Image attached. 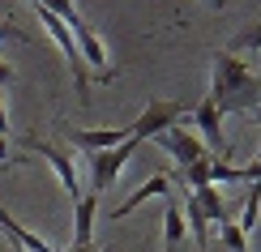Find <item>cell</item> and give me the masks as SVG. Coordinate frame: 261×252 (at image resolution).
Returning <instances> with one entry per match:
<instances>
[{
	"instance_id": "obj_5",
	"label": "cell",
	"mask_w": 261,
	"mask_h": 252,
	"mask_svg": "<svg viewBox=\"0 0 261 252\" xmlns=\"http://www.w3.org/2000/svg\"><path fill=\"white\" fill-rule=\"evenodd\" d=\"M180 116H184L180 103H163V98H154V103H146V111L128 124V133H133L137 141H150V137H159L163 128H171Z\"/></svg>"
},
{
	"instance_id": "obj_25",
	"label": "cell",
	"mask_w": 261,
	"mask_h": 252,
	"mask_svg": "<svg viewBox=\"0 0 261 252\" xmlns=\"http://www.w3.org/2000/svg\"><path fill=\"white\" fill-rule=\"evenodd\" d=\"M13 252H26V248H17V244H13Z\"/></svg>"
},
{
	"instance_id": "obj_6",
	"label": "cell",
	"mask_w": 261,
	"mask_h": 252,
	"mask_svg": "<svg viewBox=\"0 0 261 252\" xmlns=\"http://www.w3.org/2000/svg\"><path fill=\"white\" fill-rule=\"evenodd\" d=\"M193 120H197L201 128V146L210 150L214 158H227V137H223V111L210 103V98H201L197 107H193Z\"/></svg>"
},
{
	"instance_id": "obj_17",
	"label": "cell",
	"mask_w": 261,
	"mask_h": 252,
	"mask_svg": "<svg viewBox=\"0 0 261 252\" xmlns=\"http://www.w3.org/2000/svg\"><path fill=\"white\" fill-rule=\"evenodd\" d=\"M0 39H17V43H26V35H21L17 26H9V21H0Z\"/></svg>"
},
{
	"instance_id": "obj_1",
	"label": "cell",
	"mask_w": 261,
	"mask_h": 252,
	"mask_svg": "<svg viewBox=\"0 0 261 252\" xmlns=\"http://www.w3.org/2000/svg\"><path fill=\"white\" fill-rule=\"evenodd\" d=\"M210 98L214 107L227 116V111H253L261 103V77L248 73V64L231 51H219L214 56V73H210Z\"/></svg>"
},
{
	"instance_id": "obj_10",
	"label": "cell",
	"mask_w": 261,
	"mask_h": 252,
	"mask_svg": "<svg viewBox=\"0 0 261 252\" xmlns=\"http://www.w3.org/2000/svg\"><path fill=\"white\" fill-rule=\"evenodd\" d=\"M184 210L176 201H167V210H163V252H180V244H184Z\"/></svg>"
},
{
	"instance_id": "obj_7",
	"label": "cell",
	"mask_w": 261,
	"mask_h": 252,
	"mask_svg": "<svg viewBox=\"0 0 261 252\" xmlns=\"http://www.w3.org/2000/svg\"><path fill=\"white\" fill-rule=\"evenodd\" d=\"M69 141L86 154H99V150H116L120 141H128V124L124 128H73Z\"/></svg>"
},
{
	"instance_id": "obj_20",
	"label": "cell",
	"mask_w": 261,
	"mask_h": 252,
	"mask_svg": "<svg viewBox=\"0 0 261 252\" xmlns=\"http://www.w3.org/2000/svg\"><path fill=\"white\" fill-rule=\"evenodd\" d=\"M9 81H13V69H9V64L0 60V86H9Z\"/></svg>"
},
{
	"instance_id": "obj_9",
	"label": "cell",
	"mask_w": 261,
	"mask_h": 252,
	"mask_svg": "<svg viewBox=\"0 0 261 252\" xmlns=\"http://www.w3.org/2000/svg\"><path fill=\"white\" fill-rule=\"evenodd\" d=\"M176 180H180V175H150V180L141 184V188H137L133 197H128L124 205H116V210H112V222H120V218H128V214L137 210V205H146L150 197H167V192H171V184H176Z\"/></svg>"
},
{
	"instance_id": "obj_2",
	"label": "cell",
	"mask_w": 261,
	"mask_h": 252,
	"mask_svg": "<svg viewBox=\"0 0 261 252\" xmlns=\"http://www.w3.org/2000/svg\"><path fill=\"white\" fill-rule=\"evenodd\" d=\"M137 150H141V141L128 133V141H120L116 150H99V154H90V192H99V197H103V192L116 184V175L124 171V162L133 158Z\"/></svg>"
},
{
	"instance_id": "obj_24",
	"label": "cell",
	"mask_w": 261,
	"mask_h": 252,
	"mask_svg": "<svg viewBox=\"0 0 261 252\" xmlns=\"http://www.w3.org/2000/svg\"><path fill=\"white\" fill-rule=\"evenodd\" d=\"M253 124H261V111H257V120H253Z\"/></svg>"
},
{
	"instance_id": "obj_4",
	"label": "cell",
	"mask_w": 261,
	"mask_h": 252,
	"mask_svg": "<svg viewBox=\"0 0 261 252\" xmlns=\"http://www.w3.org/2000/svg\"><path fill=\"white\" fill-rule=\"evenodd\" d=\"M154 141H159L163 150H167L171 158H176V167H180V171H184V167H193V162H201L205 154H210V150L201 146V137H193L189 128H180V124L163 128V133H159ZM210 158H214V154H210Z\"/></svg>"
},
{
	"instance_id": "obj_15",
	"label": "cell",
	"mask_w": 261,
	"mask_h": 252,
	"mask_svg": "<svg viewBox=\"0 0 261 252\" xmlns=\"http://www.w3.org/2000/svg\"><path fill=\"white\" fill-rule=\"evenodd\" d=\"M214 231L223 235L227 252H248V235L240 231V227H236V218H231V222H219V227H214Z\"/></svg>"
},
{
	"instance_id": "obj_8",
	"label": "cell",
	"mask_w": 261,
	"mask_h": 252,
	"mask_svg": "<svg viewBox=\"0 0 261 252\" xmlns=\"http://www.w3.org/2000/svg\"><path fill=\"white\" fill-rule=\"evenodd\" d=\"M99 192L86 188L77 201H73V244H90L94 239V218H99Z\"/></svg>"
},
{
	"instance_id": "obj_16",
	"label": "cell",
	"mask_w": 261,
	"mask_h": 252,
	"mask_svg": "<svg viewBox=\"0 0 261 252\" xmlns=\"http://www.w3.org/2000/svg\"><path fill=\"white\" fill-rule=\"evenodd\" d=\"M227 51H231V56H236V51H261V17H257V21H253V26H248Z\"/></svg>"
},
{
	"instance_id": "obj_13",
	"label": "cell",
	"mask_w": 261,
	"mask_h": 252,
	"mask_svg": "<svg viewBox=\"0 0 261 252\" xmlns=\"http://www.w3.org/2000/svg\"><path fill=\"white\" fill-rule=\"evenodd\" d=\"M257 218H261V180H248V197H244V214H240V231L253 235L257 231Z\"/></svg>"
},
{
	"instance_id": "obj_14",
	"label": "cell",
	"mask_w": 261,
	"mask_h": 252,
	"mask_svg": "<svg viewBox=\"0 0 261 252\" xmlns=\"http://www.w3.org/2000/svg\"><path fill=\"white\" fill-rule=\"evenodd\" d=\"M210 162H214V158L205 154L201 162H193V167H184V171H176V175H180L184 184H189L193 192H201V188H210Z\"/></svg>"
},
{
	"instance_id": "obj_12",
	"label": "cell",
	"mask_w": 261,
	"mask_h": 252,
	"mask_svg": "<svg viewBox=\"0 0 261 252\" xmlns=\"http://www.w3.org/2000/svg\"><path fill=\"white\" fill-rule=\"evenodd\" d=\"M197 197V205H201V214H205V222L210 227H219V222H231V210H227V201L219 197V188H201V192H193Z\"/></svg>"
},
{
	"instance_id": "obj_22",
	"label": "cell",
	"mask_w": 261,
	"mask_h": 252,
	"mask_svg": "<svg viewBox=\"0 0 261 252\" xmlns=\"http://www.w3.org/2000/svg\"><path fill=\"white\" fill-rule=\"evenodd\" d=\"M205 5H210V9H223V0H205Z\"/></svg>"
},
{
	"instance_id": "obj_3",
	"label": "cell",
	"mask_w": 261,
	"mask_h": 252,
	"mask_svg": "<svg viewBox=\"0 0 261 252\" xmlns=\"http://www.w3.org/2000/svg\"><path fill=\"white\" fill-rule=\"evenodd\" d=\"M21 146L47 158V162H51V171H56V180L64 184V192H69V201H77V197H82V184H77V167H73V154H64L60 146H51V141H43V137H30V133L21 137Z\"/></svg>"
},
{
	"instance_id": "obj_23",
	"label": "cell",
	"mask_w": 261,
	"mask_h": 252,
	"mask_svg": "<svg viewBox=\"0 0 261 252\" xmlns=\"http://www.w3.org/2000/svg\"><path fill=\"white\" fill-rule=\"evenodd\" d=\"M5 154H9V150H5V137H0V158H5Z\"/></svg>"
},
{
	"instance_id": "obj_11",
	"label": "cell",
	"mask_w": 261,
	"mask_h": 252,
	"mask_svg": "<svg viewBox=\"0 0 261 252\" xmlns=\"http://www.w3.org/2000/svg\"><path fill=\"white\" fill-rule=\"evenodd\" d=\"M180 210H184V227L193 231V239H197V248H201V252H210V222H205V214H201L197 197H189V201H184Z\"/></svg>"
},
{
	"instance_id": "obj_18",
	"label": "cell",
	"mask_w": 261,
	"mask_h": 252,
	"mask_svg": "<svg viewBox=\"0 0 261 252\" xmlns=\"http://www.w3.org/2000/svg\"><path fill=\"white\" fill-rule=\"evenodd\" d=\"M64 252H107V248H103V244H94V239H90V244H69Z\"/></svg>"
},
{
	"instance_id": "obj_19",
	"label": "cell",
	"mask_w": 261,
	"mask_h": 252,
	"mask_svg": "<svg viewBox=\"0 0 261 252\" xmlns=\"http://www.w3.org/2000/svg\"><path fill=\"white\" fill-rule=\"evenodd\" d=\"M0 137H9V116H5V98H0Z\"/></svg>"
},
{
	"instance_id": "obj_21",
	"label": "cell",
	"mask_w": 261,
	"mask_h": 252,
	"mask_svg": "<svg viewBox=\"0 0 261 252\" xmlns=\"http://www.w3.org/2000/svg\"><path fill=\"white\" fill-rule=\"evenodd\" d=\"M253 167H257V180H261V141H257V162H253Z\"/></svg>"
}]
</instances>
